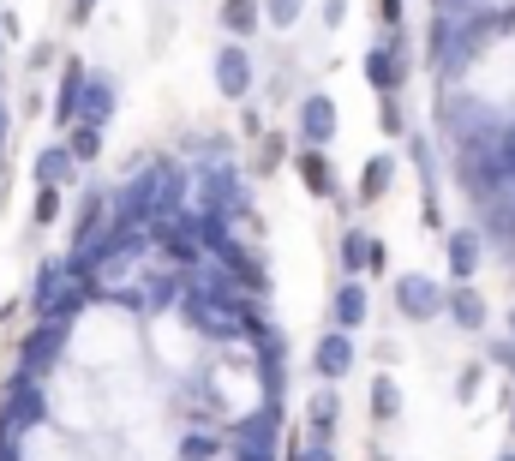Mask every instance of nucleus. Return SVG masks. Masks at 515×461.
Listing matches in <instances>:
<instances>
[{
    "label": "nucleus",
    "instance_id": "nucleus-1",
    "mask_svg": "<svg viewBox=\"0 0 515 461\" xmlns=\"http://www.w3.org/2000/svg\"><path fill=\"white\" fill-rule=\"evenodd\" d=\"M300 168H306V180H312V186H318V192H324V186H330V174H324V162H318V156H300Z\"/></svg>",
    "mask_w": 515,
    "mask_h": 461
}]
</instances>
